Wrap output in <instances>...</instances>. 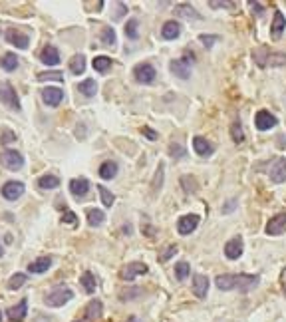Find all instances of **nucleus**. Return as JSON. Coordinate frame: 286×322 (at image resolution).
<instances>
[{"mask_svg": "<svg viewBox=\"0 0 286 322\" xmlns=\"http://www.w3.org/2000/svg\"><path fill=\"white\" fill-rule=\"evenodd\" d=\"M26 312H28V298H22L16 306L8 308V318L12 322H22L26 318Z\"/></svg>", "mask_w": 286, "mask_h": 322, "instance_id": "nucleus-16", "label": "nucleus"}, {"mask_svg": "<svg viewBox=\"0 0 286 322\" xmlns=\"http://www.w3.org/2000/svg\"><path fill=\"white\" fill-rule=\"evenodd\" d=\"M237 205H238V201H237V199H231V201H229V203L223 207V213H231V211H233Z\"/></svg>", "mask_w": 286, "mask_h": 322, "instance_id": "nucleus-50", "label": "nucleus"}, {"mask_svg": "<svg viewBox=\"0 0 286 322\" xmlns=\"http://www.w3.org/2000/svg\"><path fill=\"white\" fill-rule=\"evenodd\" d=\"M103 312V306L99 300H90V304L86 306V318L88 320H97Z\"/></svg>", "mask_w": 286, "mask_h": 322, "instance_id": "nucleus-28", "label": "nucleus"}, {"mask_svg": "<svg viewBox=\"0 0 286 322\" xmlns=\"http://www.w3.org/2000/svg\"><path fill=\"white\" fill-rule=\"evenodd\" d=\"M72 298H74V292L68 286H58V288H54L52 292L46 294L44 304L46 306H52V308H58V306H64L66 302H70Z\"/></svg>", "mask_w": 286, "mask_h": 322, "instance_id": "nucleus-2", "label": "nucleus"}, {"mask_svg": "<svg viewBox=\"0 0 286 322\" xmlns=\"http://www.w3.org/2000/svg\"><path fill=\"white\" fill-rule=\"evenodd\" d=\"M0 257H2V247H0Z\"/></svg>", "mask_w": 286, "mask_h": 322, "instance_id": "nucleus-55", "label": "nucleus"}, {"mask_svg": "<svg viewBox=\"0 0 286 322\" xmlns=\"http://www.w3.org/2000/svg\"><path fill=\"white\" fill-rule=\"evenodd\" d=\"M40 60H42V64H46V66H58V64H60V52H58V48L52 46V44H48V46L42 50Z\"/></svg>", "mask_w": 286, "mask_h": 322, "instance_id": "nucleus-15", "label": "nucleus"}, {"mask_svg": "<svg viewBox=\"0 0 286 322\" xmlns=\"http://www.w3.org/2000/svg\"><path fill=\"white\" fill-rule=\"evenodd\" d=\"M0 320H2V312H0Z\"/></svg>", "mask_w": 286, "mask_h": 322, "instance_id": "nucleus-56", "label": "nucleus"}, {"mask_svg": "<svg viewBox=\"0 0 286 322\" xmlns=\"http://www.w3.org/2000/svg\"><path fill=\"white\" fill-rule=\"evenodd\" d=\"M24 282H26V274H24V272H16V274L10 276V280H8V288H10V290H18V288L24 286Z\"/></svg>", "mask_w": 286, "mask_h": 322, "instance_id": "nucleus-35", "label": "nucleus"}, {"mask_svg": "<svg viewBox=\"0 0 286 322\" xmlns=\"http://www.w3.org/2000/svg\"><path fill=\"white\" fill-rule=\"evenodd\" d=\"M94 68H95L97 72H107V70L111 68V58H107V56H97V58H94Z\"/></svg>", "mask_w": 286, "mask_h": 322, "instance_id": "nucleus-36", "label": "nucleus"}, {"mask_svg": "<svg viewBox=\"0 0 286 322\" xmlns=\"http://www.w3.org/2000/svg\"><path fill=\"white\" fill-rule=\"evenodd\" d=\"M0 102L10 109H20V100L16 96V90L8 82H0Z\"/></svg>", "mask_w": 286, "mask_h": 322, "instance_id": "nucleus-3", "label": "nucleus"}, {"mask_svg": "<svg viewBox=\"0 0 286 322\" xmlns=\"http://www.w3.org/2000/svg\"><path fill=\"white\" fill-rule=\"evenodd\" d=\"M179 34H181V24L175 22V20L165 22L163 28H161V36H163L165 40H175V38H179Z\"/></svg>", "mask_w": 286, "mask_h": 322, "instance_id": "nucleus-22", "label": "nucleus"}, {"mask_svg": "<svg viewBox=\"0 0 286 322\" xmlns=\"http://www.w3.org/2000/svg\"><path fill=\"white\" fill-rule=\"evenodd\" d=\"M6 40L12 44V46H16V48H20V50H26L28 48V36L26 34H22V32H18V30H8L6 32Z\"/></svg>", "mask_w": 286, "mask_h": 322, "instance_id": "nucleus-18", "label": "nucleus"}, {"mask_svg": "<svg viewBox=\"0 0 286 322\" xmlns=\"http://www.w3.org/2000/svg\"><path fill=\"white\" fill-rule=\"evenodd\" d=\"M117 8H119V10H117V14H115V18H121V14L125 12V4H121V2H119V4H117Z\"/></svg>", "mask_w": 286, "mask_h": 322, "instance_id": "nucleus-53", "label": "nucleus"}, {"mask_svg": "<svg viewBox=\"0 0 286 322\" xmlns=\"http://www.w3.org/2000/svg\"><path fill=\"white\" fill-rule=\"evenodd\" d=\"M141 294H143L141 288H129V290H121V292H119V298L125 302V300H133V298H137V296H141Z\"/></svg>", "mask_w": 286, "mask_h": 322, "instance_id": "nucleus-41", "label": "nucleus"}, {"mask_svg": "<svg viewBox=\"0 0 286 322\" xmlns=\"http://www.w3.org/2000/svg\"><path fill=\"white\" fill-rule=\"evenodd\" d=\"M78 90H80V94H84L86 98H94L95 92H97V86H95V82L90 78V80H84V82L78 86Z\"/></svg>", "mask_w": 286, "mask_h": 322, "instance_id": "nucleus-32", "label": "nucleus"}, {"mask_svg": "<svg viewBox=\"0 0 286 322\" xmlns=\"http://www.w3.org/2000/svg\"><path fill=\"white\" fill-rule=\"evenodd\" d=\"M199 40L203 42V46L211 48V46H213V44L219 40V36H215V34H209V36H207V34H201V36H199Z\"/></svg>", "mask_w": 286, "mask_h": 322, "instance_id": "nucleus-44", "label": "nucleus"}, {"mask_svg": "<svg viewBox=\"0 0 286 322\" xmlns=\"http://www.w3.org/2000/svg\"><path fill=\"white\" fill-rule=\"evenodd\" d=\"M260 282V276L258 274H244V272H238V274H219L215 278V284L219 290H240V292H248L252 288H256Z\"/></svg>", "mask_w": 286, "mask_h": 322, "instance_id": "nucleus-1", "label": "nucleus"}, {"mask_svg": "<svg viewBox=\"0 0 286 322\" xmlns=\"http://www.w3.org/2000/svg\"><path fill=\"white\" fill-rule=\"evenodd\" d=\"M193 292L197 298H205L207 292H209V278L203 276V274H195L193 278Z\"/></svg>", "mask_w": 286, "mask_h": 322, "instance_id": "nucleus-21", "label": "nucleus"}, {"mask_svg": "<svg viewBox=\"0 0 286 322\" xmlns=\"http://www.w3.org/2000/svg\"><path fill=\"white\" fill-rule=\"evenodd\" d=\"M141 133H143V135H147V139H151V141H155V139L159 137V135H157V131H153L151 127H143V129H141Z\"/></svg>", "mask_w": 286, "mask_h": 322, "instance_id": "nucleus-49", "label": "nucleus"}, {"mask_svg": "<svg viewBox=\"0 0 286 322\" xmlns=\"http://www.w3.org/2000/svg\"><path fill=\"white\" fill-rule=\"evenodd\" d=\"M42 100H44V104L46 106H50V107H56V106H60V102L64 100V92L60 90V88H46V90H42Z\"/></svg>", "mask_w": 286, "mask_h": 322, "instance_id": "nucleus-14", "label": "nucleus"}, {"mask_svg": "<svg viewBox=\"0 0 286 322\" xmlns=\"http://www.w3.org/2000/svg\"><path fill=\"white\" fill-rule=\"evenodd\" d=\"M127 322H143V320H141L139 316H129V320H127Z\"/></svg>", "mask_w": 286, "mask_h": 322, "instance_id": "nucleus-54", "label": "nucleus"}, {"mask_svg": "<svg viewBox=\"0 0 286 322\" xmlns=\"http://www.w3.org/2000/svg\"><path fill=\"white\" fill-rule=\"evenodd\" d=\"M169 70L181 78V80H187L191 76V62H189V56H183V58H177V60H171L169 64Z\"/></svg>", "mask_w": 286, "mask_h": 322, "instance_id": "nucleus-6", "label": "nucleus"}, {"mask_svg": "<svg viewBox=\"0 0 286 322\" xmlns=\"http://www.w3.org/2000/svg\"><path fill=\"white\" fill-rule=\"evenodd\" d=\"M155 68L151 66V64H137L135 68H133V76H135V80L139 82V84H151L153 80H155Z\"/></svg>", "mask_w": 286, "mask_h": 322, "instance_id": "nucleus-5", "label": "nucleus"}, {"mask_svg": "<svg viewBox=\"0 0 286 322\" xmlns=\"http://www.w3.org/2000/svg\"><path fill=\"white\" fill-rule=\"evenodd\" d=\"M163 163H159V171L155 173V181H153V191H157V189H161V181H163Z\"/></svg>", "mask_w": 286, "mask_h": 322, "instance_id": "nucleus-46", "label": "nucleus"}, {"mask_svg": "<svg viewBox=\"0 0 286 322\" xmlns=\"http://www.w3.org/2000/svg\"><path fill=\"white\" fill-rule=\"evenodd\" d=\"M38 185H40L42 189H56V187L60 185V179H58L56 175H42V177L38 179Z\"/></svg>", "mask_w": 286, "mask_h": 322, "instance_id": "nucleus-33", "label": "nucleus"}, {"mask_svg": "<svg viewBox=\"0 0 286 322\" xmlns=\"http://www.w3.org/2000/svg\"><path fill=\"white\" fill-rule=\"evenodd\" d=\"M177 251H179V249H177V245H169V247H167V251H165V253H163V255L159 257V261H161V263L169 261V259H171L173 255H177Z\"/></svg>", "mask_w": 286, "mask_h": 322, "instance_id": "nucleus-45", "label": "nucleus"}, {"mask_svg": "<svg viewBox=\"0 0 286 322\" xmlns=\"http://www.w3.org/2000/svg\"><path fill=\"white\" fill-rule=\"evenodd\" d=\"M50 267H52V259H50V257H40V259H36L34 263L28 265V270H30L32 274H42V272H46Z\"/></svg>", "mask_w": 286, "mask_h": 322, "instance_id": "nucleus-24", "label": "nucleus"}, {"mask_svg": "<svg viewBox=\"0 0 286 322\" xmlns=\"http://www.w3.org/2000/svg\"><path fill=\"white\" fill-rule=\"evenodd\" d=\"M80 284L84 286V290H86L88 294H94V292H95V286H97L95 276H94L90 270H86V272L80 276Z\"/></svg>", "mask_w": 286, "mask_h": 322, "instance_id": "nucleus-27", "label": "nucleus"}, {"mask_svg": "<svg viewBox=\"0 0 286 322\" xmlns=\"http://www.w3.org/2000/svg\"><path fill=\"white\" fill-rule=\"evenodd\" d=\"M103 221H105L103 211H99V209H90L88 211V225L90 227H101Z\"/></svg>", "mask_w": 286, "mask_h": 322, "instance_id": "nucleus-29", "label": "nucleus"}, {"mask_svg": "<svg viewBox=\"0 0 286 322\" xmlns=\"http://www.w3.org/2000/svg\"><path fill=\"white\" fill-rule=\"evenodd\" d=\"M0 66H2L6 72H14L18 68V58L16 54H4L2 58H0Z\"/></svg>", "mask_w": 286, "mask_h": 322, "instance_id": "nucleus-30", "label": "nucleus"}, {"mask_svg": "<svg viewBox=\"0 0 286 322\" xmlns=\"http://www.w3.org/2000/svg\"><path fill=\"white\" fill-rule=\"evenodd\" d=\"M262 54H264V58H268L264 68L266 66H282V64H286V56L280 54V52H268L266 48H262Z\"/></svg>", "mask_w": 286, "mask_h": 322, "instance_id": "nucleus-26", "label": "nucleus"}, {"mask_svg": "<svg viewBox=\"0 0 286 322\" xmlns=\"http://www.w3.org/2000/svg\"><path fill=\"white\" fill-rule=\"evenodd\" d=\"M16 139V135L12 133V131H2V135H0V143H2V145H8V143H12Z\"/></svg>", "mask_w": 286, "mask_h": 322, "instance_id": "nucleus-47", "label": "nucleus"}, {"mask_svg": "<svg viewBox=\"0 0 286 322\" xmlns=\"http://www.w3.org/2000/svg\"><path fill=\"white\" fill-rule=\"evenodd\" d=\"M62 223H68V225H76V223H78V217H76V213H72V211H66V213L62 215Z\"/></svg>", "mask_w": 286, "mask_h": 322, "instance_id": "nucleus-48", "label": "nucleus"}, {"mask_svg": "<svg viewBox=\"0 0 286 322\" xmlns=\"http://www.w3.org/2000/svg\"><path fill=\"white\" fill-rule=\"evenodd\" d=\"M231 135H233V141L235 143H242L244 141V131H242V125L238 121H233L231 125Z\"/></svg>", "mask_w": 286, "mask_h": 322, "instance_id": "nucleus-37", "label": "nucleus"}, {"mask_svg": "<svg viewBox=\"0 0 286 322\" xmlns=\"http://www.w3.org/2000/svg\"><path fill=\"white\" fill-rule=\"evenodd\" d=\"M169 151H171L169 155H171V157H175V159L185 157V147H183V145H179V143H177V145H175V143H171V145H169Z\"/></svg>", "mask_w": 286, "mask_h": 322, "instance_id": "nucleus-42", "label": "nucleus"}, {"mask_svg": "<svg viewBox=\"0 0 286 322\" xmlns=\"http://www.w3.org/2000/svg\"><path fill=\"white\" fill-rule=\"evenodd\" d=\"M242 249H244L242 237H233V239L227 241V245H225V255H227V259L235 261V259H238V257L242 255Z\"/></svg>", "mask_w": 286, "mask_h": 322, "instance_id": "nucleus-13", "label": "nucleus"}, {"mask_svg": "<svg viewBox=\"0 0 286 322\" xmlns=\"http://www.w3.org/2000/svg\"><path fill=\"white\" fill-rule=\"evenodd\" d=\"M101 42H103L105 46H115L117 38H115V30H113L111 26H105V28L101 30Z\"/></svg>", "mask_w": 286, "mask_h": 322, "instance_id": "nucleus-34", "label": "nucleus"}, {"mask_svg": "<svg viewBox=\"0 0 286 322\" xmlns=\"http://www.w3.org/2000/svg\"><path fill=\"white\" fill-rule=\"evenodd\" d=\"M0 163H2L8 171H18L24 165V157H22V153H18L14 149H6V151L0 153Z\"/></svg>", "mask_w": 286, "mask_h": 322, "instance_id": "nucleus-4", "label": "nucleus"}, {"mask_svg": "<svg viewBox=\"0 0 286 322\" xmlns=\"http://www.w3.org/2000/svg\"><path fill=\"white\" fill-rule=\"evenodd\" d=\"M38 80H40V82H44V80H56V82H62L64 76H62L60 72H48V74H40Z\"/></svg>", "mask_w": 286, "mask_h": 322, "instance_id": "nucleus-43", "label": "nucleus"}, {"mask_svg": "<svg viewBox=\"0 0 286 322\" xmlns=\"http://www.w3.org/2000/svg\"><path fill=\"white\" fill-rule=\"evenodd\" d=\"M24 195V183L22 181H8L4 187H2V197L6 201H16Z\"/></svg>", "mask_w": 286, "mask_h": 322, "instance_id": "nucleus-7", "label": "nucleus"}, {"mask_svg": "<svg viewBox=\"0 0 286 322\" xmlns=\"http://www.w3.org/2000/svg\"><path fill=\"white\" fill-rule=\"evenodd\" d=\"M284 28H286V18H284V14H282L280 10H276V12H274V20H272V24H270V34H272V38L278 40V38L282 36Z\"/></svg>", "mask_w": 286, "mask_h": 322, "instance_id": "nucleus-17", "label": "nucleus"}, {"mask_svg": "<svg viewBox=\"0 0 286 322\" xmlns=\"http://www.w3.org/2000/svg\"><path fill=\"white\" fill-rule=\"evenodd\" d=\"M88 191H90V181L86 177H78L70 181V193L74 197H84Z\"/></svg>", "mask_w": 286, "mask_h": 322, "instance_id": "nucleus-20", "label": "nucleus"}, {"mask_svg": "<svg viewBox=\"0 0 286 322\" xmlns=\"http://www.w3.org/2000/svg\"><path fill=\"white\" fill-rule=\"evenodd\" d=\"M270 181L272 183H284L286 181V159L278 157L270 167Z\"/></svg>", "mask_w": 286, "mask_h": 322, "instance_id": "nucleus-9", "label": "nucleus"}, {"mask_svg": "<svg viewBox=\"0 0 286 322\" xmlns=\"http://www.w3.org/2000/svg\"><path fill=\"white\" fill-rule=\"evenodd\" d=\"M211 8H221V6H231V2H209Z\"/></svg>", "mask_w": 286, "mask_h": 322, "instance_id": "nucleus-51", "label": "nucleus"}, {"mask_svg": "<svg viewBox=\"0 0 286 322\" xmlns=\"http://www.w3.org/2000/svg\"><path fill=\"white\" fill-rule=\"evenodd\" d=\"M193 149H195V153L207 157V155H211V153L215 151V145H213L211 141H207L205 137L197 135V137H193Z\"/></svg>", "mask_w": 286, "mask_h": 322, "instance_id": "nucleus-19", "label": "nucleus"}, {"mask_svg": "<svg viewBox=\"0 0 286 322\" xmlns=\"http://www.w3.org/2000/svg\"><path fill=\"white\" fill-rule=\"evenodd\" d=\"M280 280H282V290H284V294H286V268L282 270V274H280Z\"/></svg>", "mask_w": 286, "mask_h": 322, "instance_id": "nucleus-52", "label": "nucleus"}, {"mask_svg": "<svg viewBox=\"0 0 286 322\" xmlns=\"http://www.w3.org/2000/svg\"><path fill=\"white\" fill-rule=\"evenodd\" d=\"M145 272H147V265H143V263H129L127 267L121 268V278L129 282V280H133L135 276L145 274Z\"/></svg>", "mask_w": 286, "mask_h": 322, "instance_id": "nucleus-10", "label": "nucleus"}, {"mask_svg": "<svg viewBox=\"0 0 286 322\" xmlns=\"http://www.w3.org/2000/svg\"><path fill=\"white\" fill-rule=\"evenodd\" d=\"M189 272H191V267L185 261H181V263L175 265V276H177V280H185L189 276Z\"/></svg>", "mask_w": 286, "mask_h": 322, "instance_id": "nucleus-38", "label": "nucleus"}, {"mask_svg": "<svg viewBox=\"0 0 286 322\" xmlns=\"http://www.w3.org/2000/svg\"><path fill=\"white\" fill-rule=\"evenodd\" d=\"M137 28H139V22H137L135 18H131V20L125 24V34H127V38H131V40H137V36H139Z\"/></svg>", "mask_w": 286, "mask_h": 322, "instance_id": "nucleus-40", "label": "nucleus"}, {"mask_svg": "<svg viewBox=\"0 0 286 322\" xmlns=\"http://www.w3.org/2000/svg\"><path fill=\"white\" fill-rule=\"evenodd\" d=\"M254 123H256V127H258L260 131H266V129H272L278 121H276V117H274L270 111L260 109V111L254 115Z\"/></svg>", "mask_w": 286, "mask_h": 322, "instance_id": "nucleus-11", "label": "nucleus"}, {"mask_svg": "<svg viewBox=\"0 0 286 322\" xmlns=\"http://www.w3.org/2000/svg\"><path fill=\"white\" fill-rule=\"evenodd\" d=\"M117 175V163L115 161H103V163L99 165V177L101 179H113Z\"/></svg>", "mask_w": 286, "mask_h": 322, "instance_id": "nucleus-25", "label": "nucleus"}, {"mask_svg": "<svg viewBox=\"0 0 286 322\" xmlns=\"http://www.w3.org/2000/svg\"><path fill=\"white\" fill-rule=\"evenodd\" d=\"M175 14L185 18V20H201V14L191 4H177L175 6Z\"/></svg>", "mask_w": 286, "mask_h": 322, "instance_id": "nucleus-23", "label": "nucleus"}, {"mask_svg": "<svg viewBox=\"0 0 286 322\" xmlns=\"http://www.w3.org/2000/svg\"><path fill=\"white\" fill-rule=\"evenodd\" d=\"M286 231V213H278L274 215L268 223H266V235H282Z\"/></svg>", "mask_w": 286, "mask_h": 322, "instance_id": "nucleus-8", "label": "nucleus"}, {"mask_svg": "<svg viewBox=\"0 0 286 322\" xmlns=\"http://www.w3.org/2000/svg\"><path fill=\"white\" fill-rule=\"evenodd\" d=\"M84 70H86V58L82 54H76L70 60V72L72 74H84Z\"/></svg>", "mask_w": 286, "mask_h": 322, "instance_id": "nucleus-31", "label": "nucleus"}, {"mask_svg": "<svg viewBox=\"0 0 286 322\" xmlns=\"http://www.w3.org/2000/svg\"><path fill=\"white\" fill-rule=\"evenodd\" d=\"M97 191H99V197H101V203L105 205V207H111L113 205V201H115V197H113V193L111 191H107L103 185H97Z\"/></svg>", "mask_w": 286, "mask_h": 322, "instance_id": "nucleus-39", "label": "nucleus"}, {"mask_svg": "<svg viewBox=\"0 0 286 322\" xmlns=\"http://www.w3.org/2000/svg\"><path fill=\"white\" fill-rule=\"evenodd\" d=\"M197 227H199V217H197V215H183V217L177 221V231H179L181 235H191Z\"/></svg>", "mask_w": 286, "mask_h": 322, "instance_id": "nucleus-12", "label": "nucleus"}]
</instances>
